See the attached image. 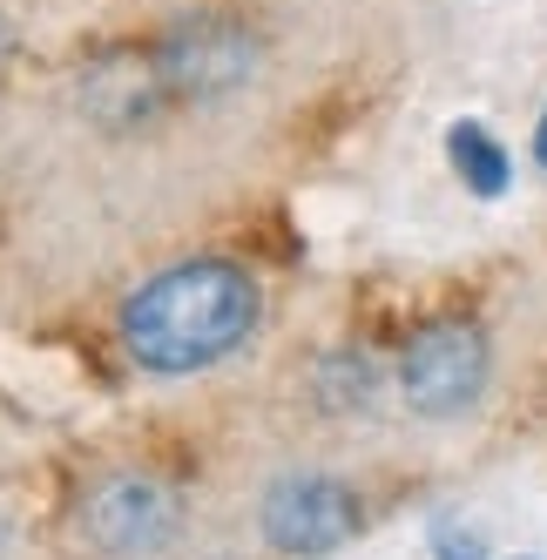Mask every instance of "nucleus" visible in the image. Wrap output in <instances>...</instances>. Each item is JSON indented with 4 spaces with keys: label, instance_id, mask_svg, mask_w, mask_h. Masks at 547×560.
Here are the masks:
<instances>
[{
    "label": "nucleus",
    "instance_id": "obj_4",
    "mask_svg": "<svg viewBox=\"0 0 547 560\" xmlns=\"http://www.w3.org/2000/svg\"><path fill=\"white\" fill-rule=\"evenodd\" d=\"M257 527L284 560H325L359 527V500H351V487L331 472H284V479H270V493L257 506Z\"/></svg>",
    "mask_w": 547,
    "mask_h": 560
},
{
    "label": "nucleus",
    "instance_id": "obj_2",
    "mask_svg": "<svg viewBox=\"0 0 547 560\" xmlns=\"http://www.w3.org/2000/svg\"><path fill=\"white\" fill-rule=\"evenodd\" d=\"M149 68H155V89L217 102L264 74V34L237 14H189V21L163 27V42L149 48Z\"/></svg>",
    "mask_w": 547,
    "mask_h": 560
},
{
    "label": "nucleus",
    "instance_id": "obj_3",
    "mask_svg": "<svg viewBox=\"0 0 547 560\" xmlns=\"http://www.w3.org/2000/svg\"><path fill=\"white\" fill-rule=\"evenodd\" d=\"M487 372H493V351H487V331L466 325V317H440L406 338L399 351V392L419 419H459L480 406L487 392Z\"/></svg>",
    "mask_w": 547,
    "mask_h": 560
},
{
    "label": "nucleus",
    "instance_id": "obj_8",
    "mask_svg": "<svg viewBox=\"0 0 547 560\" xmlns=\"http://www.w3.org/2000/svg\"><path fill=\"white\" fill-rule=\"evenodd\" d=\"M534 163L547 170V108H540V129H534Z\"/></svg>",
    "mask_w": 547,
    "mask_h": 560
},
{
    "label": "nucleus",
    "instance_id": "obj_6",
    "mask_svg": "<svg viewBox=\"0 0 547 560\" xmlns=\"http://www.w3.org/2000/svg\"><path fill=\"white\" fill-rule=\"evenodd\" d=\"M446 163H453V176L474 189V196H507V183H514V155L500 149V136L487 129V122H453L446 129Z\"/></svg>",
    "mask_w": 547,
    "mask_h": 560
},
{
    "label": "nucleus",
    "instance_id": "obj_7",
    "mask_svg": "<svg viewBox=\"0 0 547 560\" xmlns=\"http://www.w3.org/2000/svg\"><path fill=\"white\" fill-rule=\"evenodd\" d=\"M433 553H440V560H487L480 534L459 527V520H433Z\"/></svg>",
    "mask_w": 547,
    "mask_h": 560
},
{
    "label": "nucleus",
    "instance_id": "obj_5",
    "mask_svg": "<svg viewBox=\"0 0 547 560\" xmlns=\"http://www.w3.org/2000/svg\"><path fill=\"white\" fill-rule=\"evenodd\" d=\"M170 534H176V493L149 472H108L82 500V540L95 553L136 560V553H155Z\"/></svg>",
    "mask_w": 547,
    "mask_h": 560
},
{
    "label": "nucleus",
    "instance_id": "obj_9",
    "mask_svg": "<svg viewBox=\"0 0 547 560\" xmlns=\"http://www.w3.org/2000/svg\"><path fill=\"white\" fill-rule=\"evenodd\" d=\"M14 61V34H8V21H0V68Z\"/></svg>",
    "mask_w": 547,
    "mask_h": 560
},
{
    "label": "nucleus",
    "instance_id": "obj_1",
    "mask_svg": "<svg viewBox=\"0 0 547 560\" xmlns=\"http://www.w3.org/2000/svg\"><path fill=\"white\" fill-rule=\"evenodd\" d=\"M264 317L257 277L223 257H189L155 270L123 304V351L155 378H189L244 351Z\"/></svg>",
    "mask_w": 547,
    "mask_h": 560
}]
</instances>
